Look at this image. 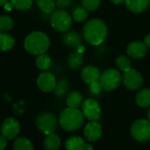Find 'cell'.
Listing matches in <instances>:
<instances>
[{
	"label": "cell",
	"mask_w": 150,
	"mask_h": 150,
	"mask_svg": "<svg viewBox=\"0 0 150 150\" xmlns=\"http://www.w3.org/2000/svg\"><path fill=\"white\" fill-rule=\"evenodd\" d=\"M83 36L88 43L99 45L106 39L107 27L102 20L93 19L84 26Z\"/></svg>",
	"instance_id": "1"
},
{
	"label": "cell",
	"mask_w": 150,
	"mask_h": 150,
	"mask_svg": "<svg viewBox=\"0 0 150 150\" xmlns=\"http://www.w3.org/2000/svg\"><path fill=\"white\" fill-rule=\"evenodd\" d=\"M58 121L64 130L67 132H74L82 126L84 115L76 108L68 107L61 112Z\"/></svg>",
	"instance_id": "2"
},
{
	"label": "cell",
	"mask_w": 150,
	"mask_h": 150,
	"mask_svg": "<svg viewBox=\"0 0 150 150\" xmlns=\"http://www.w3.org/2000/svg\"><path fill=\"white\" fill-rule=\"evenodd\" d=\"M24 46L28 52L38 56L44 53L49 49L50 39L42 32H33L27 36Z\"/></svg>",
	"instance_id": "3"
},
{
	"label": "cell",
	"mask_w": 150,
	"mask_h": 150,
	"mask_svg": "<svg viewBox=\"0 0 150 150\" xmlns=\"http://www.w3.org/2000/svg\"><path fill=\"white\" fill-rule=\"evenodd\" d=\"M100 83L105 91H113L121 83V74L116 69H108L101 74Z\"/></svg>",
	"instance_id": "4"
},
{
	"label": "cell",
	"mask_w": 150,
	"mask_h": 150,
	"mask_svg": "<svg viewBox=\"0 0 150 150\" xmlns=\"http://www.w3.org/2000/svg\"><path fill=\"white\" fill-rule=\"evenodd\" d=\"M132 138L139 142H146L150 139V121L147 119H138L131 127Z\"/></svg>",
	"instance_id": "5"
},
{
	"label": "cell",
	"mask_w": 150,
	"mask_h": 150,
	"mask_svg": "<svg viewBox=\"0 0 150 150\" xmlns=\"http://www.w3.org/2000/svg\"><path fill=\"white\" fill-rule=\"evenodd\" d=\"M51 26L59 32L68 31L72 24L71 15L64 10H57L51 14L50 17Z\"/></svg>",
	"instance_id": "6"
},
{
	"label": "cell",
	"mask_w": 150,
	"mask_h": 150,
	"mask_svg": "<svg viewBox=\"0 0 150 150\" xmlns=\"http://www.w3.org/2000/svg\"><path fill=\"white\" fill-rule=\"evenodd\" d=\"M59 121H57V118L55 115L52 113H42L39 115L36 118V125L39 128L40 131H42L46 135L53 133L57 126H58Z\"/></svg>",
	"instance_id": "7"
},
{
	"label": "cell",
	"mask_w": 150,
	"mask_h": 150,
	"mask_svg": "<svg viewBox=\"0 0 150 150\" xmlns=\"http://www.w3.org/2000/svg\"><path fill=\"white\" fill-rule=\"evenodd\" d=\"M82 113L90 121H97L101 117V107L94 99H87L82 103Z\"/></svg>",
	"instance_id": "8"
},
{
	"label": "cell",
	"mask_w": 150,
	"mask_h": 150,
	"mask_svg": "<svg viewBox=\"0 0 150 150\" xmlns=\"http://www.w3.org/2000/svg\"><path fill=\"white\" fill-rule=\"evenodd\" d=\"M123 83L125 87L130 90H136L142 86L143 78L141 74L135 69H130L125 71L123 76Z\"/></svg>",
	"instance_id": "9"
},
{
	"label": "cell",
	"mask_w": 150,
	"mask_h": 150,
	"mask_svg": "<svg viewBox=\"0 0 150 150\" xmlns=\"http://www.w3.org/2000/svg\"><path fill=\"white\" fill-rule=\"evenodd\" d=\"M2 135L7 139H15L20 133V124L19 122L12 117L6 118L1 126Z\"/></svg>",
	"instance_id": "10"
},
{
	"label": "cell",
	"mask_w": 150,
	"mask_h": 150,
	"mask_svg": "<svg viewBox=\"0 0 150 150\" xmlns=\"http://www.w3.org/2000/svg\"><path fill=\"white\" fill-rule=\"evenodd\" d=\"M37 85L39 88L43 92H50L55 89L57 81L55 76L50 72H42L37 79Z\"/></svg>",
	"instance_id": "11"
},
{
	"label": "cell",
	"mask_w": 150,
	"mask_h": 150,
	"mask_svg": "<svg viewBox=\"0 0 150 150\" xmlns=\"http://www.w3.org/2000/svg\"><path fill=\"white\" fill-rule=\"evenodd\" d=\"M146 49L147 47L146 44L142 42H131L126 49V52L128 56H130L132 58L139 59L146 56Z\"/></svg>",
	"instance_id": "12"
},
{
	"label": "cell",
	"mask_w": 150,
	"mask_h": 150,
	"mask_svg": "<svg viewBox=\"0 0 150 150\" xmlns=\"http://www.w3.org/2000/svg\"><path fill=\"white\" fill-rule=\"evenodd\" d=\"M102 133V126L96 121L89 122L84 129V135L89 141H96L101 138Z\"/></svg>",
	"instance_id": "13"
},
{
	"label": "cell",
	"mask_w": 150,
	"mask_h": 150,
	"mask_svg": "<svg viewBox=\"0 0 150 150\" xmlns=\"http://www.w3.org/2000/svg\"><path fill=\"white\" fill-rule=\"evenodd\" d=\"M65 147L67 150H94L91 145L86 144L83 139L78 136L70 137L65 141Z\"/></svg>",
	"instance_id": "14"
},
{
	"label": "cell",
	"mask_w": 150,
	"mask_h": 150,
	"mask_svg": "<svg viewBox=\"0 0 150 150\" xmlns=\"http://www.w3.org/2000/svg\"><path fill=\"white\" fill-rule=\"evenodd\" d=\"M128 11L133 13H140L146 11L149 6V0H125Z\"/></svg>",
	"instance_id": "15"
},
{
	"label": "cell",
	"mask_w": 150,
	"mask_h": 150,
	"mask_svg": "<svg viewBox=\"0 0 150 150\" xmlns=\"http://www.w3.org/2000/svg\"><path fill=\"white\" fill-rule=\"evenodd\" d=\"M100 76L99 70L92 65L86 66L81 71V78L87 84H91L92 82L100 80Z\"/></svg>",
	"instance_id": "16"
},
{
	"label": "cell",
	"mask_w": 150,
	"mask_h": 150,
	"mask_svg": "<svg viewBox=\"0 0 150 150\" xmlns=\"http://www.w3.org/2000/svg\"><path fill=\"white\" fill-rule=\"evenodd\" d=\"M63 41L65 45L71 48H78L79 46L81 45V42H82L81 35L77 32H74V31L67 33L64 36Z\"/></svg>",
	"instance_id": "17"
},
{
	"label": "cell",
	"mask_w": 150,
	"mask_h": 150,
	"mask_svg": "<svg viewBox=\"0 0 150 150\" xmlns=\"http://www.w3.org/2000/svg\"><path fill=\"white\" fill-rule=\"evenodd\" d=\"M61 141L56 133L48 134L43 141V146L47 150H57L60 146Z\"/></svg>",
	"instance_id": "18"
},
{
	"label": "cell",
	"mask_w": 150,
	"mask_h": 150,
	"mask_svg": "<svg viewBox=\"0 0 150 150\" xmlns=\"http://www.w3.org/2000/svg\"><path fill=\"white\" fill-rule=\"evenodd\" d=\"M15 43L14 38L8 34L0 31V50L7 51L13 48Z\"/></svg>",
	"instance_id": "19"
},
{
	"label": "cell",
	"mask_w": 150,
	"mask_h": 150,
	"mask_svg": "<svg viewBox=\"0 0 150 150\" xmlns=\"http://www.w3.org/2000/svg\"><path fill=\"white\" fill-rule=\"evenodd\" d=\"M82 101H83V96L79 91L71 92L67 96V98H66V103L68 107H71V108L78 109L81 105Z\"/></svg>",
	"instance_id": "20"
},
{
	"label": "cell",
	"mask_w": 150,
	"mask_h": 150,
	"mask_svg": "<svg viewBox=\"0 0 150 150\" xmlns=\"http://www.w3.org/2000/svg\"><path fill=\"white\" fill-rule=\"evenodd\" d=\"M136 103L139 107L147 108L150 106V89L144 88L136 96Z\"/></svg>",
	"instance_id": "21"
},
{
	"label": "cell",
	"mask_w": 150,
	"mask_h": 150,
	"mask_svg": "<svg viewBox=\"0 0 150 150\" xmlns=\"http://www.w3.org/2000/svg\"><path fill=\"white\" fill-rule=\"evenodd\" d=\"M84 58L80 53H71L68 57V64L71 69H79L82 66Z\"/></svg>",
	"instance_id": "22"
},
{
	"label": "cell",
	"mask_w": 150,
	"mask_h": 150,
	"mask_svg": "<svg viewBox=\"0 0 150 150\" xmlns=\"http://www.w3.org/2000/svg\"><path fill=\"white\" fill-rule=\"evenodd\" d=\"M14 150H34L32 142L27 138H19L13 144Z\"/></svg>",
	"instance_id": "23"
},
{
	"label": "cell",
	"mask_w": 150,
	"mask_h": 150,
	"mask_svg": "<svg viewBox=\"0 0 150 150\" xmlns=\"http://www.w3.org/2000/svg\"><path fill=\"white\" fill-rule=\"evenodd\" d=\"M35 64L39 69L47 70L51 65V59L48 55L42 53V54L38 55V57H36V60H35Z\"/></svg>",
	"instance_id": "24"
},
{
	"label": "cell",
	"mask_w": 150,
	"mask_h": 150,
	"mask_svg": "<svg viewBox=\"0 0 150 150\" xmlns=\"http://www.w3.org/2000/svg\"><path fill=\"white\" fill-rule=\"evenodd\" d=\"M37 5L41 11L45 13H52L56 6V3L54 0H37Z\"/></svg>",
	"instance_id": "25"
},
{
	"label": "cell",
	"mask_w": 150,
	"mask_h": 150,
	"mask_svg": "<svg viewBox=\"0 0 150 150\" xmlns=\"http://www.w3.org/2000/svg\"><path fill=\"white\" fill-rule=\"evenodd\" d=\"M69 90V84L66 81L64 80H61L59 81L56 87H55V89H54V92H55V95L57 96V97H64L67 92Z\"/></svg>",
	"instance_id": "26"
},
{
	"label": "cell",
	"mask_w": 150,
	"mask_h": 150,
	"mask_svg": "<svg viewBox=\"0 0 150 150\" xmlns=\"http://www.w3.org/2000/svg\"><path fill=\"white\" fill-rule=\"evenodd\" d=\"M14 25L13 20L7 15H1L0 16V31L6 32L10 31L13 29Z\"/></svg>",
	"instance_id": "27"
},
{
	"label": "cell",
	"mask_w": 150,
	"mask_h": 150,
	"mask_svg": "<svg viewBox=\"0 0 150 150\" xmlns=\"http://www.w3.org/2000/svg\"><path fill=\"white\" fill-rule=\"evenodd\" d=\"M88 10L84 7H77L72 13V17L75 21L82 22L88 18Z\"/></svg>",
	"instance_id": "28"
},
{
	"label": "cell",
	"mask_w": 150,
	"mask_h": 150,
	"mask_svg": "<svg viewBox=\"0 0 150 150\" xmlns=\"http://www.w3.org/2000/svg\"><path fill=\"white\" fill-rule=\"evenodd\" d=\"M10 2L18 10H28L33 5V0H10Z\"/></svg>",
	"instance_id": "29"
},
{
	"label": "cell",
	"mask_w": 150,
	"mask_h": 150,
	"mask_svg": "<svg viewBox=\"0 0 150 150\" xmlns=\"http://www.w3.org/2000/svg\"><path fill=\"white\" fill-rule=\"evenodd\" d=\"M116 64L124 72L131 69V61L125 56H119L116 60Z\"/></svg>",
	"instance_id": "30"
},
{
	"label": "cell",
	"mask_w": 150,
	"mask_h": 150,
	"mask_svg": "<svg viewBox=\"0 0 150 150\" xmlns=\"http://www.w3.org/2000/svg\"><path fill=\"white\" fill-rule=\"evenodd\" d=\"M82 6L88 11H95L100 6L101 0H81Z\"/></svg>",
	"instance_id": "31"
},
{
	"label": "cell",
	"mask_w": 150,
	"mask_h": 150,
	"mask_svg": "<svg viewBox=\"0 0 150 150\" xmlns=\"http://www.w3.org/2000/svg\"><path fill=\"white\" fill-rule=\"evenodd\" d=\"M71 3L72 0H56V6L61 10L69 8L71 6Z\"/></svg>",
	"instance_id": "32"
},
{
	"label": "cell",
	"mask_w": 150,
	"mask_h": 150,
	"mask_svg": "<svg viewBox=\"0 0 150 150\" xmlns=\"http://www.w3.org/2000/svg\"><path fill=\"white\" fill-rule=\"evenodd\" d=\"M89 85H90V91H91V93H93L95 95H98V94L101 93L103 87H102L101 83L98 81H94V82H92Z\"/></svg>",
	"instance_id": "33"
},
{
	"label": "cell",
	"mask_w": 150,
	"mask_h": 150,
	"mask_svg": "<svg viewBox=\"0 0 150 150\" xmlns=\"http://www.w3.org/2000/svg\"><path fill=\"white\" fill-rule=\"evenodd\" d=\"M6 139L3 135L0 136V150H3L6 148V145H7V142H6Z\"/></svg>",
	"instance_id": "34"
},
{
	"label": "cell",
	"mask_w": 150,
	"mask_h": 150,
	"mask_svg": "<svg viewBox=\"0 0 150 150\" xmlns=\"http://www.w3.org/2000/svg\"><path fill=\"white\" fill-rule=\"evenodd\" d=\"M144 43L146 44V46L147 48H150V35H146L144 39Z\"/></svg>",
	"instance_id": "35"
},
{
	"label": "cell",
	"mask_w": 150,
	"mask_h": 150,
	"mask_svg": "<svg viewBox=\"0 0 150 150\" xmlns=\"http://www.w3.org/2000/svg\"><path fill=\"white\" fill-rule=\"evenodd\" d=\"M4 6L6 7V9L7 11H10V10L12 9V7H13V5H12V3H11V2H10V3L8 2V3H7V4H6Z\"/></svg>",
	"instance_id": "36"
},
{
	"label": "cell",
	"mask_w": 150,
	"mask_h": 150,
	"mask_svg": "<svg viewBox=\"0 0 150 150\" xmlns=\"http://www.w3.org/2000/svg\"><path fill=\"white\" fill-rule=\"evenodd\" d=\"M110 1H111L113 4L119 5V4H122L123 2H125V0H110Z\"/></svg>",
	"instance_id": "37"
},
{
	"label": "cell",
	"mask_w": 150,
	"mask_h": 150,
	"mask_svg": "<svg viewBox=\"0 0 150 150\" xmlns=\"http://www.w3.org/2000/svg\"><path fill=\"white\" fill-rule=\"evenodd\" d=\"M9 2V0H0V6H3Z\"/></svg>",
	"instance_id": "38"
},
{
	"label": "cell",
	"mask_w": 150,
	"mask_h": 150,
	"mask_svg": "<svg viewBox=\"0 0 150 150\" xmlns=\"http://www.w3.org/2000/svg\"><path fill=\"white\" fill-rule=\"evenodd\" d=\"M147 119L150 121V109H149L148 111H147Z\"/></svg>",
	"instance_id": "39"
}]
</instances>
